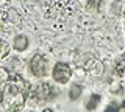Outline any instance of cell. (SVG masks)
Here are the masks:
<instances>
[{"label":"cell","instance_id":"obj_1","mask_svg":"<svg viewBox=\"0 0 125 112\" xmlns=\"http://www.w3.org/2000/svg\"><path fill=\"white\" fill-rule=\"evenodd\" d=\"M31 92V84L27 83L19 73L11 72L10 79L3 84V101L13 109H21L25 101H28Z\"/></svg>","mask_w":125,"mask_h":112},{"label":"cell","instance_id":"obj_2","mask_svg":"<svg viewBox=\"0 0 125 112\" xmlns=\"http://www.w3.org/2000/svg\"><path fill=\"white\" fill-rule=\"evenodd\" d=\"M58 96V89L50 83H39L38 86L31 87L30 98L33 103H49Z\"/></svg>","mask_w":125,"mask_h":112},{"label":"cell","instance_id":"obj_3","mask_svg":"<svg viewBox=\"0 0 125 112\" xmlns=\"http://www.w3.org/2000/svg\"><path fill=\"white\" fill-rule=\"evenodd\" d=\"M70 14H72V8H70L69 0H58L50 5L49 11H47V17L52 20H66Z\"/></svg>","mask_w":125,"mask_h":112},{"label":"cell","instance_id":"obj_4","mask_svg":"<svg viewBox=\"0 0 125 112\" xmlns=\"http://www.w3.org/2000/svg\"><path fill=\"white\" fill-rule=\"evenodd\" d=\"M30 72L36 78H44L49 73V59L42 53H34L30 59Z\"/></svg>","mask_w":125,"mask_h":112},{"label":"cell","instance_id":"obj_5","mask_svg":"<svg viewBox=\"0 0 125 112\" xmlns=\"http://www.w3.org/2000/svg\"><path fill=\"white\" fill-rule=\"evenodd\" d=\"M70 76H72V69L66 62H56L52 69V78L58 84H66L69 83Z\"/></svg>","mask_w":125,"mask_h":112},{"label":"cell","instance_id":"obj_6","mask_svg":"<svg viewBox=\"0 0 125 112\" xmlns=\"http://www.w3.org/2000/svg\"><path fill=\"white\" fill-rule=\"evenodd\" d=\"M28 42L30 41L25 34H17L13 41V47H14V50H17V52H25V50L28 48Z\"/></svg>","mask_w":125,"mask_h":112},{"label":"cell","instance_id":"obj_7","mask_svg":"<svg viewBox=\"0 0 125 112\" xmlns=\"http://www.w3.org/2000/svg\"><path fill=\"white\" fill-rule=\"evenodd\" d=\"M114 70H116V73H117V76H120V78L125 79V52L116 59V62H114Z\"/></svg>","mask_w":125,"mask_h":112},{"label":"cell","instance_id":"obj_8","mask_svg":"<svg viewBox=\"0 0 125 112\" xmlns=\"http://www.w3.org/2000/svg\"><path fill=\"white\" fill-rule=\"evenodd\" d=\"M100 101H102V96L97 95V94H92V95L88 98V101H86L84 107H86L88 111H94V109H95V107L100 104Z\"/></svg>","mask_w":125,"mask_h":112},{"label":"cell","instance_id":"obj_9","mask_svg":"<svg viewBox=\"0 0 125 112\" xmlns=\"http://www.w3.org/2000/svg\"><path fill=\"white\" fill-rule=\"evenodd\" d=\"M11 52V45L5 39H0V59H5Z\"/></svg>","mask_w":125,"mask_h":112},{"label":"cell","instance_id":"obj_10","mask_svg":"<svg viewBox=\"0 0 125 112\" xmlns=\"http://www.w3.org/2000/svg\"><path fill=\"white\" fill-rule=\"evenodd\" d=\"M80 95H81V86L80 84H72V87L69 90V98L72 101H75V100L80 98Z\"/></svg>","mask_w":125,"mask_h":112},{"label":"cell","instance_id":"obj_11","mask_svg":"<svg viewBox=\"0 0 125 112\" xmlns=\"http://www.w3.org/2000/svg\"><path fill=\"white\" fill-rule=\"evenodd\" d=\"M10 76H11V72L8 70V69L0 67V86H3V84L10 79Z\"/></svg>","mask_w":125,"mask_h":112},{"label":"cell","instance_id":"obj_12","mask_svg":"<svg viewBox=\"0 0 125 112\" xmlns=\"http://www.w3.org/2000/svg\"><path fill=\"white\" fill-rule=\"evenodd\" d=\"M100 5H102V0H86V9L95 11V9H99Z\"/></svg>","mask_w":125,"mask_h":112},{"label":"cell","instance_id":"obj_13","mask_svg":"<svg viewBox=\"0 0 125 112\" xmlns=\"http://www.w3.org/2000/svg\"><path fill=\"white\" fill-rule=\"evenodd\" d=\"M3 103V90H0V104Z\"/></svg>","mask_w":125,"mask_h":112},{"label":"cell","instance_id":"obj_14","mask_svg":"<svg viewBox=\"0 0 125 112\" xmlns=\"http://www.w3.org/2000/svg\"><path fill=\"white\" fill-rule=\"evenodd\" d=\"M124 26H125V9H124Z\"/></svg>","mask_w":125,"mask_h":112}]
</instances>
